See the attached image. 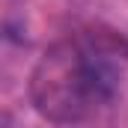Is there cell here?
<instances>
[{
  "instance_id": "1",
  "label": "cell",
  "mask_w": 128,
  "mask_h": 128,
  "mask_svg": "<svg viewBox=\"0 0 128 128\" xmlns=\"http://www.w3.org/2000/svg\"><path fill=\"white\" fill-rule=\"evenodd\" d=\"M116 92V68L84 39L54 42L30 74L33 107L57 122L72 125L92 116Z\"/></svg>"
}]
</instances>
